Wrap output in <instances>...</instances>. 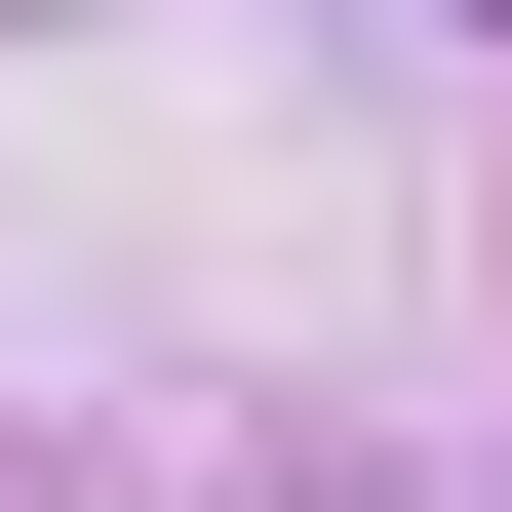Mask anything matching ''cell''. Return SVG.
Instances as JSON below:
<instances>
[]
</instances>
